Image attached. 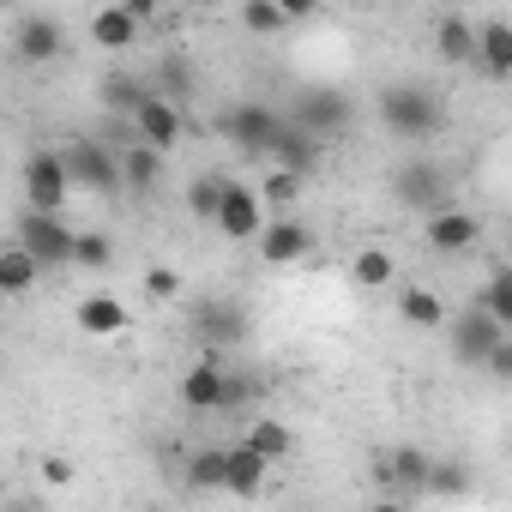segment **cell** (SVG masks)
<instances>
[{
  "mask_svg": "<svg viewBox=\"0 0 512 512\" xmlns=\"http://www.w3.org/2000/svg\"><path fill=\"white\" fill-rule=\"evenodd\" d=\"M374 109H380L386 133H398V139H410V145H422V139H434V133L446 127V97H440L434 85H386Z\"/></svg>",
  "mask_w": 512,
  "mask_h": 512,
  "instance_id": "1",
  "label": "cell"
},
{
  "mask_svg": "<svg viewBox=\"0 0 512 512\" xmlns=\"http://www.w3.org/2000/svg\"><path fill=\"white\" fill-rule=\"evenodd\" d=\"M55 157L67 169V187L97 193V199H115L121 193V157L103 139H67V145H55Z\"/></svg>",
  "mask_w": 512,
  "mask_h": 512,
  "instance_id": "2",
  "label": "cell"
},
{
  "mask_svg": "<svg viewBox=\"0 0 512 512\" xmlns=\"http://www.w3.org/2000/svg\"><path fill=\"white\" fill-rule=\"evenodd\" d=\"M278 121H284V109H272V103H260V97H241V103H229V109L217 115V133H223L235 151H260V157H266Z\"/></svg>",
  "mask_w": 512,
  "mask_h": 512,
  "instance_id": "3",
  "label": "cell"
},
{
  "mask_svg": "<svg viewBox=\"0 0 512 512\" xmlns=\"http://www.w3.org/2000/svg\"><path fill=\"white\" fill-rule=\"evenodd\" d=\"M19 181H25V211H43V217H61L67 211V169H61V157H55V145H43V151H31L25 157V169H19Z\"/></svg>",
  "mask_w": 512,
  "mask_h": 512,
  "instance_id": "4",
  "label": "cell"
},
{
  "mask_svg": "<svg viewBox=\"0 0 512 512\" xmlns=\"http://www.w3.org/2000/svg\"><path fill=\"white\" fill-rule=\"evenodd\" d=\"M392 193H398V205H410V211L434 217V211H446V205H452V175H446L440 163H428V157H410V163L392 175Z\"/></svg>",
  "mask_w": 512,
  "mask_h": 512,
  "instance_id": "5",
  "label": "cell"
},
{
  "mask_svg": "<svg viewBox=\"0 0 512 512\" xmlns=\"http://www.w3.org/2000/svg\"><path fill=\"white\" fill-rule=\"evenodd\" d=\"M73 241L79 229H67V217H43V211H19V247L49 272V266H73Z\"/></svg>",
  "mask_w": 512,
  "mask_h": 512,
  "instance_id": "6",
  "label": "cell"
},
{
  "mask_svg": "<svg viewBox=\"0 0 512 512\" xmlns=\"http://www.w3.org/2000/svg\"><path fill=\"white\" fill-rule=\"evenodd\" d=\"M211 223H217L223 241H260V229H266V205H260V193H253L247 181H223Z\"/></svg>",
  "mask_w": 512,
  "mask_h": 512,
  "instance_id": "7",
  "label": "cell"
},
{
  "mask_svg": "<svg viewBox=\"0 0 512 512\" xmlns=\"http://www.w3.org/2000/svg\"><path fill=\"white\" fill-rule=\"evenodd\" d=\"M284 121H290V127H302V133H314V139L326 145L332 133H344V127L356 121V103H350L338 85H320V91H308V97H302Z\"/></svg>",
  "mask_w": 512,
  "mask_h": 512,
  "instance_id": "8",
  "label": "cell"
},
{
  "mask_svg": "<svg viewBox=\"0 0 512 512\" xmlns=\"http://www.w3.org/2000/svg\"><path fill=\"white\" fill-rule=\"evenodd\" d=\"M127 121H133V145H145V151H157V157L187 133V115H181L169 97H157V91H145V103H139Z\"/></svg>",
  "mask_w": 512,
  "mask_h": 512,
  "instance_id": "9",
  "label": "cell"
},
{
  "mask_svg": "<svg viewBox=\"0 0 512 512\" xmlns=\"http://www.w3.org/2000/svg\"><path fill=\"white\" fill-rule=\"evenodd\" d=\"M500 338H512V332H506V326H494L482 308H464V314L452 320V362H458V368H482V362H488V350H494Z\"/></svg>",
  "mask_w": 512,
  "mask_h": 512,
  "instance_id": "10",
  "label": "cell"
},
{
  "mask_svg": "<svg viewBox=\"0 0 512 512\" xmlns=\"http://www.w3.org/2000/svg\"><path fill=\"white\" fill-rule=\"evenodd\" d=\"M266 157H272V169H284V175H314L320 163H326V145L314 139V133H302V127H290V121H278V133H272V145H266Z\"/></svg>",
  "mask_w": 512,
  "mask_h": 512,
  "instance_id": "11",
  "label": "cell"
},
{
  "mask_svg": "<svg viewBox=\"0 0 512 512\" xmlns=\"http://www.w3.org/2000/svg\"><path fill=\"white\" fill-rule=\"evenodd\" d=\"M422 241H428L434 253H470V247L482 241V217L464 211V205H446V211L422 217Z\"/></svg>",
  "mask_w": 512,
  "mask_h": 512,
  "instance_id": "12",
  "label": "cell"
},
{
  "mask_svg": "<svg viewBox=\"0 0 512 512\" xmlns=\"http://www.w3.org/2000/svg\"><path fill=\"white\" fill-rule=\"evenodd\" d=\"M308 247H314V229L308 223L266 217V229H260V260L266 266H296V260H308Z\"/></svg>",
  "mask_w": 512,
  "mask_h": 512,
  "instance_id": "13",
  "label": "cell"
},
{
  "mask_svg": "<svg viewBox=\"0 0 512 512\" xmlns=\"http://www.w3.org/2000/svg\"><path fill=\"white\" fill-rule=\"evenodd\" d=\"M266 476H272V464H266L260 452H247L241 440H235V446H223V494L253 500V494H266Z\"/></svg>",
  "mask_w": 512,
  "mask_h": 512,
  "instance_id": "14",
  "label": "cell"
},
{
  "mask_svg": "<svg viewBox=\"0 0 512 512\" xmlns=\"http://www.w3.org/2000/svg\"><path fill=\"white\" fill-rule=\"evenodd\" d=\"M13 49H19V61L43 67V61H55V55L67 49V31H61V19H49V13H31V19H19V31H13Z\"/></svg>",
  "mask_w": 512,
  "mask_h": 512,
  "instance_id": "15",
  "label": "cell"
},
{
  "mask_svg": "<svg viewBox=\"0 0 512 512\" xmlns=\"http://www.w3.org/2000/svg\"><path fill=\"white\" fill-rule=\"evenodd\" d=\"M380 458H386V500H404V494H422L428 488V470H434L428 452L398 446V452H380Z\"/></svg>",
  "mask_w": 512,
  "mask_h": 512,
  "instance_id": "16",
  "label": "cell"
},
{
  "mask_svg": "<svg viewBox=\"0 0 512 512\" xmlns=\"http://www.w3.org/2000/svg\"><path fill=\"white\" fill-rule=\"evenodd\" d=\"M73 320H79L85 338H121L133 314H127V302H115V296L97 290V296H79V314H73Z\"/></svg>",
  "mask_w": 512,
  "mask_h": 512,
  "instance_id": "17",
  "label": "cell"
},
{
  "mask_svg": "<svg viewBox=\"0 0 512 512\" xmlns=\"http://www.w3.org/2000/svg\"><path fill=\"white\" fill-rule=\"evenodd\" d=\"M223 380H229V374H223V362H211V356H205V362H193V368L181 374V404H187V410H199V416H205V410H223Z\"/></svg>",
  "mask_w": 512,
  "mask_h": 512,
  "instance_id": "18",
  "label": "cell"
},
{
  "mask_svg": "<svg viewBox=\"0 0 512 512\" xmlns=\"http://www.w3.org/2000/svg\"><path fill=\"white\" fill-rule=\"evenodd\" d=\"M37 278H43V266L31 260V253H25L19 241H7V247H0V302H19V296H31V290H37Z\"/></svg>",
  "mask_w": 512,
  "mask_h": 512,
  "instance_id": "19",
  "label": "cell"
},
{
  "mask_svg": "<svg viewBox=\"0 0 512 512\" xmlns=\"http://www.w3.org/2000/svg\"><path fill=\"white\" fill-rule=\"evenodd\" d=\"M434 55H440L446 67L476 61V25H470L464 13H440V25H434Z\"/></svg>",
  "mask_w": 512,
  "mask_h": 512,
  "instance_id": "20",
  "label": "cell"
},
{
  "mask_svg": "<svg viewBox=\"0 0 512 512\" xmlns=\"http://www.w3.org/2000/svg\"><path fill=\"white\" fill-rule=\"evenodd\" d=\"M476 61H482L488 79H512V25L506 19L476 25Z\"/></svg>",
  "mask_w": 512,
  "mask_h": 512,
  "instance_id": "21",
  "label": "cell"
},
{
  "mask_svg": "<svg viewBox=\"0 0 512 512\" xmlns=\"http://www.w3.org/2000/svg\"><path fill=\"white\" fill-rule=\"evenodd\" d=\"M302 13H308L302 0H284V7H278V0H247V7H241V25H247L253 37H278V31H290Z\"/></svg>",
  "mask_w": 512,
  "mask_h": 512,
  "instance_id": "22",
  "label": "cell"
},
{
  "mask_svg": "<svg viewBox=\"0 0 512 512\" xmlns=\"http://www.w3.org/2000/svg\"><path fill=\"white\" fill-rule=\"evenodd\" d=\"M115 157H121V187H127V193H139V199H145V193L163 181V157H157V151L127 145V151H115Z\"/></svg>",
  "mask_w": 512,
  "mask_h": 512,
  "instance_id": "23",
  "label": "cell"
},
{
  "mask_svg": "<svg viewBox=\"0 0 512 512\" xmlns=\"http://www.w3.org/2000/svg\"><path fill=\"white\" fill-rule=\"evenodd\" d=\"M91 43L97 49H133L139 43V25L127 19V7H97L91 13Z\"/></svg>",
  "mask_w": 512,
  "mask_h": 512,
  "instance_id": "24",
  "label": "cell"
},
{
  "mask_svg": "<svg viewBox=\"0 0 512 512\" xmlns=\"http://www.w3.org/2000/svg\"><path fill=\"white\" fill-rule=\"evenodd\" d=\"M181 482H187L193 494H223V446H199V452H187Z\"/></svg>",
  "mask_w": 512,
  "mask_h": 512,
  "instance_id": "25",
  "label": "cell"
},
{
  "mask_svg": "<svg viewBox=\"0 0 512 512\" xmlns=\"http://www.w3.org/2000/svg\"><path fill=\"white\" fill-rule=\"evenodd\" d=\"M241 446H247V452H260L266 464H278V458H290V446H296V434H290V422H278V416H266V422H253V428L241 434Z\"/></svg>",
  "mask_w": 512,
  "mask_h": 512,
  "instance_id": "26",
  "label": "cell"
},
{
  "mask_svg": "<svg viewBox=\"0 0 512 512\" xmlns=\"http://www.w3.org/2000/svg\"><path fill=\"white\" fill-rule=\"evenodd\" d=\"M350 278H356L362 290H386V284L398 278V266H392V253H386V247H362L356 260H350Z\"/></svg>",
  "mask_w": 512,
  "mask_h": 512,
  "instance_id": "27",
  "label": "cell"
},
{
  "mask_svg": "<svg viewBox=\"0 0 512 512\" xmlns=\"http://www.w3.org/2000/svg\"><path fill=\"white\" fill-rule=\"evenodd\" d=\"M199 332H205L211 344H235V338L247 332V314H241V308H223V302H205V308H199Z\"/></svg>",
  "mask_w": 512,
  "mask_h": 512,
  "instance_id": "28",
  "label": "cell"
},
{
  "mask_svg": "<svg viewBox=\"0 0 512 512\" xmlns=\"http://www.w3.org/2000/svg\"><path fill=\"white\" fill-rule=\"evenodd\" d=\"M494 326H506L512 332V272H494L488 284H482V302H476Z\"/></svg>",
  "mask_w": 512,
  "mask_h": 512,
  "instance_id": "29",
  "label": "cell"
},
{
  "mask_svg": "<svg viewBox=\"0 0 512 512\" xmlns=\"http://www.w3.org/2000/svg\"><path fill=\"white\" fill-rule=\"evenodd\" d=\"M398 314L410 326H446V308H440L434 290H398Z\"/></svg>",
  "mask_w": 512,
  "mask_h": 512,
  "instance_id": "30",
  "label": "cell"
},
{
  "mask_svg": "<svg viewBox=\"0 0 512 512\" xmlns=\"http://www.w3.org/2000/svg\"><path fill=\"white\" fill-rule=\"evenodd\" d=\"M253 193H260V205H266V211H284V205H296V199H302V175H284V169H266V181H260V187H253Z\"/></svg>",
  "mask_w": 512,
  "mask_h": 512,
  "instance_id": "31",
  "label": "cell"
},
{
  "mask_svg": "<svg viewBox=\"0 0 512 512\" xmlns=\"http://www.w3.org/2000/svg\"><path fill=\"white\" fill-rule=\"evenodd\" d=\"M115 260V247H109V235L103 229H85L79 241H73V266H85V272H103Z\"/></svg>",
  "mask_w": 512,
  "mask_h": 512,
  "instance_id": "32",
  "label": "cell"
},
{
  "mask_svg": "<svg viewBox=\"0 0 512 512\" xmlns=\"http://www.w3.org/2000/svg\"><path fill=\"white\" fill-rule=\"evenodd\" d=\"M422 494H440V500H458V494H470V464H434Z\"/></svg>",
  "mask_w": 512,
  "mask_h": 512,
  "instance_id": "33",
  "label": "cell"
},
{
  "mask_svg": "<svg viewBox=\"0 0 512 512\" xmlns=\"http://www.w3.org/2000/svg\"><path fill=\"white\" fill-rule=\"evenodd\" d=\"M145 91H151V85H139V79H103V103H109V109H127V115L145 103Z\"/></svg>",
  "mask_w": 512,
  "mask_h": 512,
  "instance_id": "34",
  "label": "cell"
},
{
  "mask_svg": "<svg viewBox=\"0 0 512 512\" xmlns=\"http://www.w3.org/2000/svg\"><path fill=\"white\" fill-rule=\"evenodd\" d=\"M217 193H223V175H199V181L187 187V211H193V217H211V211H217Z\"/></svg>",
  "mask_w": 512,
  "mask_h": 512,
  "instance_id": "35",
  "label": "cell"
},
{
  "mask_svg": "<svg viewBox=\"0 0 512 512\" xmlns=\"http://www.w3.org/2000/svg\"><path fill=\"white\" fill-rule=\"evenodd\" d=\"M175 290H181V278H175L169 266H151V272H145V296H151V302H175Z\"/></svg>",
  "mask_w": 512,
  "mask_h": 512,
  "instance_id": "36",
  "label": "cell"
},
{
  "mask_svg": "<svg viewBox=\"0 0 512 512\" xmlns=\"http://www.w3.org/2000/svg\"><path fill=\"white\" fill-rule=\"evenodd\" d=\"M73 476H79V470H73V458H61V452H49V458H43V482H49V488H73Z\"/></svg>",
  "mask_w": 512,
  "mask_h": 512,
  "instance_id": "37",
  "label": "cell"
},
{
  "mask_svg": "<svg viewBox=\"0 0 512 512\" xmlns=\"http://www.w3.org/2000/svg\"><path fill=\"white\" fill-rule=\"evenodd\" d=\"M482 368H488L494 380H512V338H500V344L488 350V362H482Z\"/></svg>",
  "mask_w": 512,
  "mask_h": 512,
  "instance_id": "38",
  "label": "cell"
},
{
  "mask_svg": "<svg viewBox=\"0 0 512 512\" xmlns=\"http://www.w3.org/2000/svg\"><path fill=\"white\" fill-rule=\"evenodd\" d=\"M368 512H410V506H404V500H374Z\"/></svg>",
  "mask_w": 512,
  "mask_h": 512,
  "instance_id": "39",
  "label": "cell"
},
{
  "mask_svg": "<svg viewBox=\"0 0 512 512\" xmlns=\"http://www.w3.org/2000/svg\"><path fill=\"white\" fill-rule=\"evenodd\" d=\"M7 512H31V506H7Z\"/></svg>",
  "mask_w": 512,
  "mask_h": 512,
  "instance_id": "40",
  "label": "cell"
}]
</instances>
